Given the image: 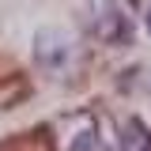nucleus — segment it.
I'll return each instance as SVG.
<instances>
[{
  "mask_svg": "<svg viewBox=\"0 0 151 151\" xmlns=\"http://www.w3.org/2000/svg\"><path fill=\"white\" fill-rule=\"evenodd\" d=\"M121 151H151V129L140 117H129L121 125Z\"/></svg>",
  "mask_w": 151,
  "mask_h": 151,
  "instance_id": "nucleus-1",
  "label": "nucleus"
},
{
  "mask_svg": "<svg viewBox=\"0 0 151 151\" xmlns=\"http://www.w3.org/2000/svg\"><path fill=\"white\" fill-rule=\"evenodd\" d=\"M72 151H106V144H102V140L94 136V129H83L79 136H76Z\"/></svg>",
  "mask_w": 151,
  "mask_h": 151,
  "instance_id": "nucleus-2",
  "label": "nucleus"
},
{
  "mask_svg": "<svg viewBox=\"0 0 151 151\" xmlns=\"http://www.w3.org/2000/svg\"><path fill=\"white\" fill-rule=\"evenodd\" d=\"M147 34H151V12H147Z\"/></svg>",
  "mask_w": 151,
  "mask_h": 151,
  "instance_id": "nucleus-3",
  "label": "nucleus"
}]
</instances>
